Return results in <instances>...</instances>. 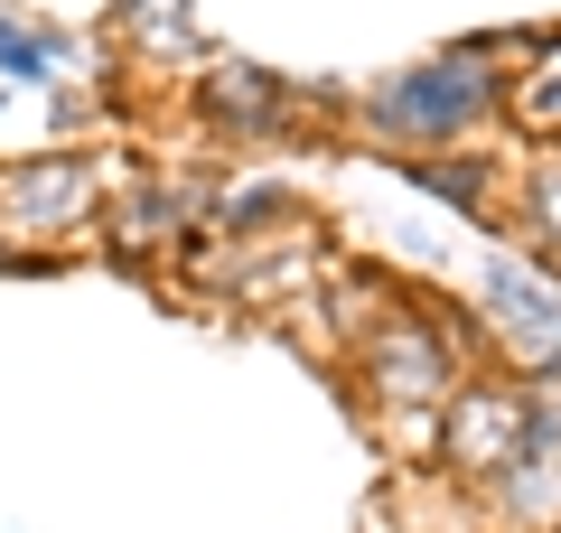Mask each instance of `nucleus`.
I'll list each match as a JSON object with an SVG mask.
<instances>
[{
  "label": "nucleus",
  "instance_id": "9",
  "mask_svg": "<svg viewBox=\"0 0 561 533\" xmlns=\"http://www.w3.org/2000/svg\"><path fill=\"white\" fill-rule=\"evenodd\" d=\"M179 225H187V197H169V188H160V197H131V206H122V235H131V243H169Z\"/></svg>",
  "mask_w": 561,
  "mask_h": 533
},
{
  "label": "nucleus",
  "instance_id": "7",
  "mask_svg": "<svg viewBox=\"0 0 561 533\" xmlns=\"http://www.w3.org/2000/svg\"><path fill=\"white\" fill-rule=\"evenodd\" d=\"M402 169H412L421 188L459 197V206H486V169H478V159H402Z\"/></svg>",
  "mask_w": 561,
  "mask_h": 533
},
{
  "label": "nucleus",
  "instance_id": "1",
  "mask_svg": "<svg viewBox=\"0 0 561 533\" xmlns=\"http://www.w3.org/2000/svg\"><path fill=\"white\" fill-rule=\"evenodd\" d=\"M496 103V76L478 66V47H449L440 66H421V76H393L365 113L383 122V132H402V140H449V132H468V122Z\"/></svg>",
  "mask_w": 561,
  "mask_h": 533
},
{
  "label": "nucleus",
  "instance_id": "3",
  "mask_svg": "<svg viewBox=\"0 0 561 533\" xmlns=\"http://www.w3.org/2000/svg\"><path fill=\"white\" fill-rule=\"evenodd\" d=\"M515 440H524V394H505V384H459V394H449L440 458H459V468L496 477L505 458H515Z\"/></svg>",
  "mask_w": 561,
  "mask_h": 533
},
{
  "label": "nucleus",
  "instance_id": "5",
  "mask_svg": "<svg viewBox=\"0 0 561 533\" xmlns=\"http://www.w3.org/2000/svg\"><path fill=\"white\" fill-rule=\"evenodd\" d=\"M486 299H496L505 337L524 347V365H561V291H552V281H534V272H515V262H496Z\"/></svg>",
  "mask_w": 561,
  "mask_h": 533
},
{
  "label": "nucleus",
  "instance_id": "8",
  "mask_svg": "<svg viewBox=\"0 0 561 533\" xmlns=\"http://www.w3.org/2000/svg\"><path fill=\"white\" fill-rule=\"evenodd\" d=\"M47 57H57V38H28L20 20H0V76L10 84H47Z\"/></svg>",
  "mask_w": 561,
  "mask_h": 533
},
{
  "label": "nucleus",
  "instance_id": "4",
  "mask_svg": "<svg viewBox=\"0 0 561 533\" xmlns=\"http://www.w3.org/2000/svg\"><path fill=\"white\" fill-rule=\"evenodd\" d=\"M84 206H94V169L84 159H28V169L0 178V216L20 235H66Z\"/></svg>",
  "mask_w": 561,
  "mask_h": 533
},
{
  "label": "nucleus",
  "instance_id": "2",
  "mask_svg": "<svg viewBox=\"0 0 561 533\" xmlns=\"http://www.w3.org/2000/svg\"><path fill=\"white\" fill-rule=\"evenodd\" d=\"M365 375H375L383 402H449L459 394V347L440 328H421V318H375Z\"/></svg>",
  "mask_w": 561,
  "mask_h": 533
},
{
  "label": "nucleus",
  "instance_id": "10",
  "mask_svg": "<svg viewBox=\"0 0 561 533\" xmlns=\"http://www.w3.org/2000/svg\"><path fill=\"white\" fill-rule=\"evenodd\" d=\"M524 216H534V235L561 253V159H542V169L524 178Z\"/></svg>",
  "mask_w": 561,
  "mask_h": 533
},
{
  "label": "nucleus",
  "instance_id": "12",
  "mask_svg": "<svg viewBox=\"0 0 561 533\" xmlns=\"http://www.w3.org/2000/svg\"><path fill=\"white\" fill-rule=\"evenodd\" d=\"M534 113H552V122H561V84H542V94H534Z\"/></svg>",
  "mask_w": 561,
  "mask_h": 533
},
{
  "label": "nucleus",
  "instance_id": "11",
  "mask_svg": "<svg viewBox=\"0 0 561 533\" xmlns=\"http://www.w3.org/2000/svg\"><path fill=\"white\" fill-rule=\"evenodd\" d=\"M131 38H140V47H187L197 29L179 20V0H131Z\"/></svg>",
  "mask_w": 561,
  "mask_h": 533
},
{
  "label": "nucleus",
  "instance_id": "6",
  "mask_svg": "<svg viewBox=\"0 0 561 533\" xmlns=\"http://www.w3.org/2000/svg\"><path fill=\"white\" fill-rule=\"evenodd\" d=\"M206 113H216L225 132H272V122H290V94H280L262 66H216V84H206Z\"/></svg>",
  "mask_w": 561,
  "mask_h": 533
}]
</instances>
